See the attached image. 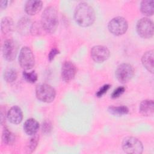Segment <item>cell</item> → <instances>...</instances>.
<instances>
[{
  "label": "cell",
  "mask_w": 154,
  "mask_h": 154,
  "mask_svg": "<svg viewBox=\"0 0 154 154\" xmlns=\"http://www.w3.org/2000/svg\"><path fill=\"white\" fill-rule=\"evenodd\" d=\"M74 18L76 22L81 26H91L95 20V13L88 4L81 2L76 7L74 12Z\"/></svg>",
  "instance_id": "cell-1"
},
{
  "label": "cell",
  "mask_w": 154,
  "mask_h": 154,
  "mask_svg": "<svg viewBox=\"0 0 154 154\" xmlns=\"http://www.w3.org/2000/svg\"><path fill=\"white\" fill-rule=\"evenodd\" d=\"M41 25L43 29L48 33H53L58 25V13L52 6L46 7L42 15Z\"/></svg>",
  "instance_id": "cell-2"
},
{
  "label": "cell",
  "mask_w": 154,
  "mask_h": 154,
  "mask_svg": "<svg viewBox=\"0 0 154 154\" xmlns=\"http://www.w3.org/2000/svg\"><path fill=\"white\" fill-rule=\"evenodd\" d=\"M35 94L37 98L40 101L49 103L54 100L56 91L51 85L46 84H42L37 86Z\"/></svg>",
  "instance_id": "cell-3"
},
{
  "label": "cell",
  "mask_w": 154,
  "mask_h": 154,
  "mask_svg": "<svg viewBox=\"0 0 154 154\" xmlns=\"http://www.w3.org/2000/svg\"><path fill=\"white\" fill-rule=\"evenodd\" d=\"M123 151L129 154H141L143 151V146L141 142L133 137H127L122 141Z\"/></svg>",
  "instance_id": "cell-4"
},
{
  "label": "cell",
  "mask_w": 154,
  "mask_h": 154,
  "mask_svg": "<svg viewBox=\"0 0 154 154\" xmlns=\"http://www.w3.org/2000/svg\"><path fill=\"white\" fill-rule=\"evenodd\" d=\"M108 30L114 35H121L125 34L128 28L126 20L122 17H116L112 19L108 25Z\"/></svg>",
  "instance_id": "cell-5"
},
{
  "label": "cell",
  "mask_w": 154,
  "mask_h": 154,
  "mask_svg": "<svg viewBox=\"0 0 154 154\" xmlns=\"http://www.w3.org/2000/svg\"><path fill=\"white\" fill-rule=\"evenodd\" d=\"M19 62L20 66L25 70H29L32 68L35 64L34 54L28 47H23L19 53Z\"/></svg>",
  "instance_id": "cell-6"
},
{
  "label": "cell",
  "mask_w": 154,
  "mask_h": 154,
  "mask_svg": "<svg viewBox=\"0 0 154 154\" xmlns=\"http://www.w3.org/2000/svg\"><path fill=\"white\" fill-rule=\"evenodd\" d=\"M137 31L138 35L144 38H150L153 34V22L146 17L138 20L137 23Z\"/></svg>",
  "instance_id": "cell-7"
},
{
  "label": "cell",
  "mask_w": 154,
  "mask_h": 154,
  "mask_svg": "<svg viewBox=\"0 0 154 154\" xmlns=\"http://www.w3.org/2000/svg\"><path fill=\"white\" fill-rule=\"evenodd\" d=\"M134 74V68L131 65L127 63L120 64L116 70V76L121 83L128 82L132 79Z\"/></svg>",
  "instance_id": "cell-8"
},
{
  "label": "cell",
  "mask_w": 154,
  "mask_h": 154,
  "mask_svg": "<svg viewBox=\"0 0 154 154\" xmlns=\"http://www.w3.org/2000/svg\"><path fill=\"white\" fill-rule=\"evenodd\" d=\"M17 52V45L16 42L12 40H7L4 42L2 46V55L4 58L11 61L16 58Z\"/></svg>",
  "instance_id": "cell-9"
},
{
  "label": "cell",
  "mask_w": 154,
  "mask_h": 154,
  "mask_svg": "<svg viewBox=\"0 0 154 154\" xmlns=\"http://www.w3.org/2000/svg\"><path fill=\"white\" fill-rule=\"evenodd\" d=\"M109 51L103 46H94L91 49V57L96 63H100L106 61L109 58Z\"/></svg>",
  "instance_id": "cell-10"
},
{
  "label": "cell",
  "mask_w": 154,
  "mask_h": 154,
  "mask_svg": "<svg viewBox=\"0 0 154 154\" xmlns=\"http://www.w3.org/2000/svg\"><path fill=\"white\" fill-rule=\"evenodd\" d=\"M76 68L73 63L70 61H66L62 65L61 77L65 82H70L75 76Z\"/></svg>",
  "instance_id": "cell-11"
},
{
  "label": "cell",
  "mask_w": 154,
  "mask_h": 154,
  "mask_svg": "<svg viewBox=\"0 0 154 154\" xmlns=\"http://www.w3.org/2000/svg\"><path fill=\"white\" fill-rule=\"evenodd\" d=\"M7 117L11 123L17 125L22 122L23 113L20 108L15 105L9 109L7 113Z\"/></svg>",
  "instance_id": "cell-12"
},
{
  "label": "cell",
  "mask_w": 154,
  "mask_h": 154,
  "mask_svg": "<svg viewBox=\"0 0 154 154\" xmlns=\"http://www.w3.org/2000/svg\"><path fill=\"white\" fill-rule=\"evenodd\" d=\"M43 2L41 1H28L25 5V10L28 14L35 15L42 9Z\"/></svg>",
  "instance_id": "cell-13"
},
{
  "label": "cell",
  "mask_w": 154,
  "mask_h": 154,
  "mask_svg": "<svg viewBox=\"0 0 154 154\" xmlns=\"http://www.w3.org/2000/svg\"><path fill=\"white\" fill-rule=\"evenodd\" d=\"M153 51H149L145 52L141 58V61L143 66L150 73H153L154 70V59Z\"/></svg>",
  "instance_id": "cell-14"
},
{
  "label": "cell",
  "mask_w": 154,
  "mask_h": 154,
  "mask_svg": "<svg viewBox=\"0 0 154 154\" xmlns=\"http://www.w3.org/2000/svg\"><path fill=\"white\" fill-rule=\"evenodd\" d=\"M32 23L29 18L26 17H22L18 22L17 25V29L22 35H26L31 33V29Z\"/></svg>",
  "instance_id": "cell-15"
},
{
  "label": "cell",
  "mask_w": 154,
  "mask_h": 154,
  "mask_svg": "<svg viewBox=\"0 0 154 154\" xmlns=\"http://www.w3.org/2000/svg\"><path fill=\"white\" fill-rule=\"evenodd\" d=\"M140 112L144 116H151L154 112V103L152 100H144L140 105Z\"/></svg>",
  "instance_id": "cell-16"
},
{
  "label": "cell",
  "mask_w": 154,
  "mask_h": 154,
  "mask_svg": "<svg viewBox=\"0 0 154 154\" xmlns=\"http://www.w3.org/2000/svg\"><path fill=\"white\" fill-rule=\"evenodd\" d=\"M39 129L38 122L34 119H29L26 120L23 125V129L25 133L29 135H35Z\"/></svg>",
  "instance_id": "cell-17"
},
{
  "label": "cell",
  "mask_w": 154,
  "mask_h": 154,
  "mask_svg": "<svg viewBox=\"0 0 154 154\" xmlns=\"http://www.w3.org/2000/svg\"><path fill=\"white\" fill-rule=\"evenodd\" d=\"M1 29L4 34L11 33L14 29V23L13 19L10 17H4L1 20Z\"/></svg>",
  "instance_id": "cell-18"
},
{
  "label": "cell",
  "mask_w": 154,
  "mask_h": 154,
  "mask_svg": "<svg viewBox=\"0 0 154 154\" xmlns=\"http://www.w3.org/2000/svg\"><path fill=\"white\" fill-rule=\"evenodd\" d=\"M140 9L144 14L146 16H152L153 14V0H144L141 3Z\"/></svg>",
  "instance_id": "cell-19"
},
{
  "label": "cell",
  "mask_w": 154,
  "mask_h": 154,
  "mask_svg": "<svg viewBox=\"0 0 154 154\" xmlns=\"http://www.w3.org/2000/svg\"><path fill=\"white\" fill-rule=\"evenodd\" d=\"M108 111L112 114L122 116L128 114L129 112V109L128 107L124 105H121L119 106H112L108 108Z\"/></svg>",
  "instance_id": "cell-20"
},
{
  "label": "cell",
  "mask_w": 154,
  "mask_h": 154,
  "mask_svg": "<svg viewBox=\"0 0 154 154\" xmlns=\"http://www.w3.org/2000/svg\"><path fill=\"white\" fill-rule=\"evenodd\" d=\"M38 143V136L35 134L32 137L26 146V150L28 153L33 152L37 146Z\"/></svg>",
  "instance_id": "cell-21"
},
{
  "label": "cell",
  "mask_w": 154,
  "mask_h": 154,
  "mask_svg": "<svg viewBox=\"0 0 154 154\" xmlns=\"http://www.w3.org/2000/svg\"><path fill=\"white\" fill-rule=\"evenodd\" d=\"M2 139L5 144H11L14 141V136L11 132H10L7 128H5L2 132Z\"/></svg>",
  "instance_id": "cell-22"
},
{
  "label": "cell",
  "mask_w": 154,
  "mask_h": 154,
  "mask_svg": "<svg viewBox=\"0 0 154 154\" xmlns=\"http://www.w3.org/2000/svg\"><path fill=\"white\" fill-rule=\"evenodd\" d=\"M17 75L14 69H7L4 73V78L7 82H13L16 81Z\"/></svg>",
  "instance_id": "cell-23"
},
{
  "label": "cell",
  "mask_w": 154,
  "mask_h": 154,
  "mask_svg": "<svg viewBox=\"0 0 154 154\" xmlns=\"http://www.w3.org/2000/svg\"><path fill=\"white\" fill-rule=\"evenodd\" d=\"M23 78L28 82L34 83L37 80V75L35 71H32L31 72H23Z\"/></svg>",
  "instance_id": "cell-24"
},
{
  "label": "cell",
  "mask_w": 154,
  "mask_h": 154,
  "mask_svg": "<svg viewBox=\"0 0 154 154\" xmlns=\"http://www.w3.org/2000/svg\"><path fill=\"white\" fill-rule=\"evenodd\" d=\"M41 27L42 28V25L39 24L38 22L33 23L31 29V33L32 35H38L41 31Z\"/></svg>",
  "instance_id": "cell-25"
},
{
  "label": "cell",
  "mask_w": 154,
  "mask_h": 154,
  "mask_svg": "<svg viewBox=\"0 0 154 154\" xmlns=\"http://www.w3.org/2000/svg\"><path fill=\"white\" fill-rule=\"evenodd\" d=\"M52 130V124L49 121L46 120L42 124V131L45 134H49Z\"/></svg>",
  "instance_id": "cell-26"
},
{
  "label": "cell",
  "mask_w": 154,
  "mask_h": 154,
  "mask_svg": "<svg viewBox=\"0 0 154 154\" xmlns=\"http://www.w3.org/2000/svg\"><path fill=\"white\" fill-rule=\"evenodd\" d=\"M125 91V88L123 87H119L117 88H116V90H114V91L112 92V94H111V97L113 99H116L119 97L120 96H121L124 91Z\"/></svg>",
  "instance_id": "cell-27"
},
{
  "label": "cell",
  "mask_w": 154,
  "mask_h": 154,
  "mask_svg": "<svg viewBox=\"0 0 154 154\" xmlns=\"http://www.w3.org/2000/svg\"><path fill=\"white\" fill-rule=\"evenodd\" d=\"M109 88H110V85L109 84H105V85H103L97 91V93L96 94V96L98 97H100L102 96L105 93H106V91L109 90Z\"/></svg>",
  "instance_id": "cell-28"
},
{
  "label": "cell",
  "mask_w": 154,
  "mask_h": 154,
  "mask_svg": "<svg viewBox=\"0 0 154 154\" xmlns=\"http://www.w3.org/2000/svg\"><path fill=\"white\" fill-rule=\"evenodd\" d=\"M59 54V51L56 48H52L51 51H50L49 55H48V59L49 61H52L54 60V57Z\"/></svg>",
  "instance_id": "cell-29"
},
{
  "label": "cell",
  "mask_w": 154,
  "mask_h": 154,
  "mask_svg": "<svg viewBox=\"0 0 154 154\" xmlns=\"http://www.w3.org/2000/svg\"><path fill=\"white\" fill-rule=\"evenodd\" d=\"M7 3H8L7 1H1V3H0L1 8V9L5 8L7 6Z\"/></svg>",
  "instance_id": "cell-30"
}]
</instances>
